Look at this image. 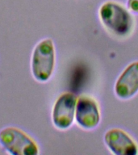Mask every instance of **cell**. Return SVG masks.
<instances>
[{"instance_id":"6da1fadb","label":"cell","mask_w":138,"mask_h":155,"mask_svg":"<svg viewBox=\"0 0 138 155\" xmlns=\"http://www.w3.org/2000/svg\"><path fill=\"white\" fill-rule=\"evenodd\" d=\"M56 61L55 47L52 39L41 40L33 48L31 56V73L34 79L46 82L54 71Z\"/></svg>"},{"instance_id":"7a4b0ae2","label":"cell","mask_w":138,"mask_h":155,"mask_svg":"<svg viewBox=\"0 0 138 155\" xmlns=\"http://www.w3.org/2000/svg\"><path fill=\"white\" fill-rule=\"evenodd\" d=\"M99 16L105 28L117 36H127L133 30V17L128 10L116 2H107L102 5Z\"/></svg>"},{"instance_id":"3957f363","label":"cell","mask_w":138,"mask_h":155,"mask_svg":"<svg viewBox=\"0 0 138 155\" xmlns=\"http://www.w3.org/2000/svg\"><path fill=\"white\" fill-rule=\"evenodd\" d=\"M0 145L12 155H37L39 146L25 132L15 127L0 130Z\"/></svg>"},{"instance_id":"277c9868","label":"cell","mask_w":138,"mask_h":155,"mask_svg":"<svg viewBox=\"0 0 138 155\" xmlns=\"http://www.w3.org/2000/svg\"><path fill=\"white\" fill-rule=\"evenodd\" d=\"M77 97L71 92L61 94L56 100L52 111L53 125L60 130H65L73 124L75 118Z\"/></svg>"},{"instance_id":"5b68a950","label":"cell","mask_w":138,"mask_h":155,"mask_svg":"<svg viewBox=\"0 0 138 155\" xmlns=\"http://www.w3.org/2000/svg\"><path fill=\"white\" fill-rule=\"evenodd\" d=\"M75 120L77 124L85 129L97 127L100 121V113L99 106L93 98L82 95L77 99Z\"/></svg>"},{"instance_id":"8992f818","label":"cell","mask_w":138,"mask_h":155,"mask_svg":"<svg viewBox=\"0 0 138 155\" xmlns=\"http://www.w3.org/2000/svg\"><path fill=\"white\" fill-rule=\"evenodd\" d=\"M105 144L116 155H136L138 146L133 138L122 129L112 128L104 136Z\"/></svg>"},{"instance_id":"52a82bcc","label":"cell","mask_w":138,"mask_h":155,"mask_svg":"<svg viewBox=\"0 0 138 155\" xmlns=\"http://www.w3.org/2000/svg\"><path fill=\"white\" fill-rule=\"evenodd\" d=\"M115 92L118 98L128 99L138 92V61L128 65L119 77L115 85Z\"/></svg>"},{"instance_id":"ba28073f","label":"cell","mask_w":138,"mask_h":155,"mask_svg":"<svg viewBox=\"0 0 138 155\" xmlns=\"http://www.w3.org/2000/svg\"><path fill=\"white\" fill-rule=\"evenodd\" d=\"M128 8L133 13H138V0H128Z\"/></svg>"}]
</instances>
